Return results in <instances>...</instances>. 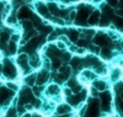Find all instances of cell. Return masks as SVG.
Returning <instances> with one entry per match:
<instances>
[{"label":"cell","instance_id":"cell-1","mask_svg":"<svg viewBox=\"0 0 123 117\" xmlns=\"http://www.w3.org/2000/svg\"><path fill=\"white\" fill-rule=\"evenodd\" d=\"M3 73L7 79H11V80L17 77V69L9 59H6L5 64L3 65Z\"/></svg>","mask_w":123,"mask_h":117},{"label":"cell","instance_id":"cell-2","mask_svg":"<svg viewBox=\"0 0 123 117\" xmlns=\"http://www.w3.org/2000/svg\"><path fill=\"white\" fill-rule=\"evenodd\" d=\"M94 42H95V46L97 47L98 46V48L100 47H102V48H105L107 45H108V42H110V38L107 37V35H105V33H97L96 35V37L94 38Z\"/></svg>","mask_w":123,"mask_h":117},{"label":"cell","instance_id":"cell-3","mask_svg":"<svg viewBox=\"0 0 123 117\" xmlns=\"http://www.w3.org/2000/svg\"><path fill=\"white\" fill-rule=\"evenodd\" d=\"M36 6H37V13L41 16H43L46 19H52V15L49 14L48 7H47V5L44 3H36Z\"/></svg>","mask_w":123,"mask_h":117},{"label":"cell","instance_id":"cell-4","mask_svg":"<svg viewBox=\"0 0 123 117\" xmlns=\"http://www.w3.org/2000/svg\"><path fill=\"white\" fill-rule=\"evenodd\" d=\"M48 79H49V72L46 69L39 70V73L36 75V83L38 85H43L44 83H47Z\"/></svg>","mask_w":123,"mask_h":117},{"label":"cell","instance_id":"cell-5","mask_svg":"<svg viewBox=\"0 0 123 117\" xmlns=\"http://www.w3.org/2000/svg\"><path fill=\"white\" fill-rule=\"evenodd\" d=\"M30 16H31V11H30V7H27V6L20 7V9H18V11H17V14H16L17 20H22V21H25V20H30V19H28Z\"/></svg>","mask_w":123,"mask_h":117},{"label":"cell","instance_id":"cell-6","mask_svg":"<svg viewBox=\"0 0 123 117\" xmlns=\"http://www.w3.org/2000/svg\"><path fill=\"white\" fill-rule=\"evenodd\" d=\"M12 95H14V91L9 90L6 88H1V89H0V104L6 102L7 100H11Z\"/></svg>","mask_w":123,"mask_h":117},{"label":"cell","instance_id":"cell-7","mask_svg":"<svg viewBox=\"0 0 123 117\" xmlns=\"http://www.w3.org/2000/svg\"><path fill=\"white\" fill-rule=\"evenodd\" d=\"M98 21H100V11H98V10H94V11L89 15L86 22L89 25L95 26V25H98Z\"/></svg>","mask_w":123,"mask_h":117},{"label":"cell","instance_id":"cell-8","mask_svg":"<svg viewBox=\"0 0 123 117\" xmlns=\"http://www.w3.org/2000/svg\"><path fill=\"white\" fill-rule=\"evenodd\" d=\"M71 111V106H69L68 104H60L55 107V113L59 115V116H63V115H67Z\"/></svg>","mask_w":123,"mask_h":117},{"label":"cell","instance_id":"cell-9","mask_svg":"<svg viewBox=\"0 0 123 117\" xmlns=\"http://www.w3.org/2000/svg\"><path fill=\"white\" fill-rule=\"evenodd\" d=\"M94 89L96 91H101V92H104L106 91L107 89V83L105 80H102V79H95L94 80Z\"/></svg>","mask_w":123,"mask_h":117},{"label":"cell","instance_id":"cell-10","mask_svg":"<svg viewBox=\"0 0 123 117\" xmlns=\"http://www.w3.org/2000/svg\"><path fill=\"white\" fill-rule=\"evenodd\" d=\"M48 96H55V95H59L60 94V88L58 84H52L47 86V90H46Z\"/></svg>","mask_w":123,"mask_h":117},{"label":"cell","instance_id":"cell-11","mask_svg":"<svg viewBox=\"0 0 123 117\" xmlns=\"http://www.w3.org/2000/svg\"><path fill=\"white\" fill-rule=\"evenodd\" d=\"M28 65L31 68H38L41 65V58L37 54H32L31 57H28Z\"/></svg>","mask_w":123,"mask_h":117},{"label":"cell","instance_id":"cell-12","mask_svg":"<svg viewBox=\"0 0 123 117\" xmlns=\"http://www.w3.org/2000/svg\"><path fill=\"white\" fill-rule=\"evenodd\" d=\"M100 52H101V56H102L104 59H111L112 57H113V54H112V49L108 48V47H105V48L100 49Z\"/></svg>","mask_w":123,"mask_h":117},{"label":"cell","instance_id":"cell-13","mask_svg":"<svg viewBox=\"0 0 123 117\" xmlns=\"http://www.w3.org/2000/svg\"><path fill=\"white\" fill-rule=\"evenodd\" d=\"M121 75H122L121 68H115L113 70H112V73H111V79L113 81H118V80H121Z\"/></svg>","mask_w":123,"mask_h":117},{"label":"cell","instance_id":"cell-14","mask_svg":"<svg viewBox=\"0 0 123 117\" xmlns=\"http://www.w3.org/2000/svg\"><path fill=\"white\" fill-rule=\"evenodd\" d=\"M25 84L27 86H33L36 84V74H28L25 78Z\"/></svg>","mask_w":123,"mask_h":117},{"label":"cell","instance_id":"cell-15","mask_svg":"<svg viewBox=\"0 0 123 117\" xmlns=\"http://www.w3.org/2000/svg\"><path fill=\"white\" fill-rule=\"evenodd\" d=\"M78 38H79V31H76V30H69V37H68L69 42H76Z\"/></svg>","mask_w":123,"mask_h":117},{"label":"cell","instance_id":"cell-16","mask_svg":"<svg viewBox=\"0 0 123 117\" xmlns=\"http://www.w3.org/2000/svg\"><path fill=\"white\" fill-rule=\"evenodd\" d=\"M6 46H7V51H9V53H10L11 56H14L15 53L17 52V43H14V42L9 41Z\"/></svg>","mask_w":123,"mask_h":117},{"label":"cell","instance_id":"cell-17","mask_svg":"<svg viewBox=\"0 0 123 117\" xmlns=\"http://www.w3.org/2000/svg\"><path fill=\"white\" fill-rule=\"evenodd\" d=\"M21 25H22V28L26 31V32H28V31L33 30V22L30 20H25V21H21Z\"/></svg>","mask_w":123,"mask_h":117},{"label":"cell","instance_id":"cell-18","mask_svg":"<svg viewBox=\"0 0 123 117\" xmlns=\"http://www.w3.org/2000/svg\"><path fill=\"white\" fill-rule=\"evenodd\" d=\"M5 19H6V24H7V25H15V24L17 22V17H16V14H15V13L9 14Z\"/></svg>","mask_w":123,"mask_h":117},{"label":"cell","instance_id":"cell-19","mask_svg":"<svg viewBox=\"0 0 123 117\" xmlns=\"http://www.w3.org/2000/svg\"><path fill=\"white\" fill-rule=\"evenodd\" d=\"M50 67H53L54 69H59L62 67V60L60 58H53L52 62H50Z\"/></svg>","mask_w":123,"mask_h":117},{"label":"cell","instance_id":"cell-20","mask_svg":"<svg viewBox=\"0 0 123 117\" xmlns=\"http://www.w3.org/2000/svg\"><path fill=\"white\" fill-rule=\"evenodd\" d=\"M67 85H68V89L70 88V90H71V89L75 86V85H78V81H76L75 78H69V79L67 80Z\"/></svg>","mask_w":123,"mask_h":117},{"label":"cell","instance_id":"cell-21","mask_svg":"<svg viewBox=\"0 0 123 117\" xmlns=\"http://www.w3.org/2000/svg\"><path fill=\"white\" fill-rule=\"evenodd\" d=\"M20 39H21V35H18V33H14L10 36V41L14 42V43H17V42H20Z\"/></svg>","mask_w":123,"mask_h":117},{"label":"cell","instance_id":"cell-22","mask_svg":"<svg viewBox=\"0 0 123 117\" xmlns=\"http://www.w3.org/2000/svg\"><path fill=\"white\" fill-rule=\"evenodd\" d=\"M81 90H83V85H81V84H78V85H75V86L71 89V94L76 95V94H79Z\"/></svg>","mask_w":123,"mask_h":117},{"label":"cell","instance_id":"cell-23","mask_svg":"<svg viewBox=\"0 0 123 117\" xmlns=\"http://www.w3.org/2000/svg\"><path fill=\"white\" fill-rule=\"evenodd\" d=\"M107 4L111 5V6H113V7H115V6H118V1H108Z\"/></svg>","mask_w":123,"mask_h":117},{"label":"cell","instance_id":"cell-24","mask_svg":"<svg viewBox=\"0 0 123 117\" xmlns=\"http://www.w3.org/2000/svg\"><path fill=\"white\" fill-rule=\"evenodd\" d=\"M3 73V64H0V74Z\"/></svg>","mask_w":123,"mask_h":117}]
</instances>
